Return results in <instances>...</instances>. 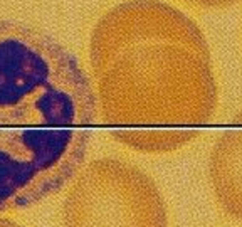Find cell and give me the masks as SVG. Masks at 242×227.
<instances>
[{
    "label": "cell",
    "instance_id": "6da1fadb",
    "mask_svg": "<svg viewBox=\"0 0 242 227\" xmlns=\"http://www.w3.org/2000/svg\"><path fill=\"white\" fill-rule=\"evenodd\" d=\"M91 94L52 37L0 19V212L57 194L83 163Z\"/></svg>",
    "mask_w": 242,
    "mask_h": 227
},
{
    "label": "cell",
    "instance_id": "7a4b0ae2",
    "mask_svg": "<svg viewBox=\"0 0 242 227\" xmlns=\"http://www.w3.org/2000/svg\"><path fill=\"white\" fill-rule=\"evenodd\" d=\"M0 227H20V225L14 224L10 220H0Z\"/></svg>",
    "mask_w": 242,
    "mask_h": 227
}]
</instances>
